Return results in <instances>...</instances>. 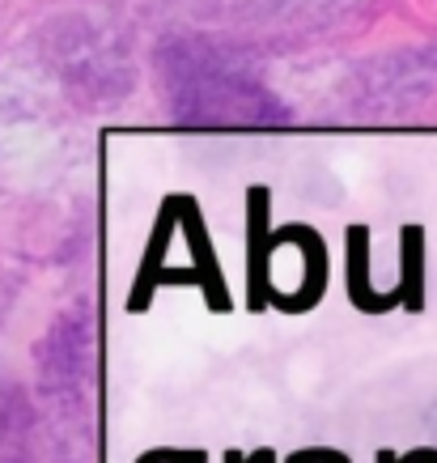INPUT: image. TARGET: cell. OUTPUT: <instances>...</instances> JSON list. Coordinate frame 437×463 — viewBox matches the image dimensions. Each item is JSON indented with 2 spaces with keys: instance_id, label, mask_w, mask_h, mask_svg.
Instances as JSON below:
<instances>
[{
  "instance_id": "obj_2",
  "label": "cell",
  "mask_w": 437,
  "mask_h": 463,
  "mask_svg": "<svg viewBox=\"0 0 437 463\" xmlns=\"http://www.w3.org/2000/svg\"><path fill=\"white\" fill-rule=\"evenodd\" d=\"M276 239L284 242H297V251L306 255V272H302V289L297 294H276V307L284 315H302V310H311L327 289V251H323V239L314 234L311 225H284L276 230Z\"/></svg>"
},
{
  "instance_id": "obj_4",
  "label": "cell",
  "mask_w": 437,
  "mask_h": 463,
  "mask_svg": "<svg viewBox=\"0 0 437 463\" xmlns=\"http://www.w3.org/2000/svg\"><path fill=\"white\" fill-rule=\"evenodd\" d=\"M276 234H268V192L251 187V307L259 310L268 302V242Z\"/></svg>"
},
{
  "instance_id": "obj_5",
  "label": "cell",
  "mask_w": 437,
  "mask_h": 463,
  "mask_svg": "<svg viewBox=\"0 0 437 463\" xmlns=\"http://www.w3.org/2000/svg\"><path fill=\"white\" fill-rule=\"evenodd\" d=\"M399 307L421 315L424 310V230L404 225V281H399Z\"/></svg>"
},
{
  "instance_id": "obj_9",
  "label": "cell",
  "mask_w": 437,
  "mask_h": 463,
  "mask_svg": "<svg viewBox=\"0 0 437 463\" xmlns=\"http://www.w3.org/2000/svg\"><path fill=\"white\" fill-rule=\"evenodd\" d=\"M399 463H437V447H416L408 455H399Z\"/></svg>"
},
{
  "instance_id": "obj_7",
  "label": "cell",
  "mask_w": 437,
  "mask_h": 463,
  "mask_svg": "<svg viewBox=\"0 0 437 463\" xmlns=\"http://www.w3.org/2000/svg\"><path fill=\"white\" fill-rule=\"evenodd\" d=\"M136 463H204V450H170V447H162V450H149V455L136 459Z\"/></svg>"
},
{
  "instance_id": "obj_3",
  "label": "cell",
  "mask_w": 437,
  "mask_h": 463,
  "mask_svg": "<svg viewBox=\"0 0 437 463\" xmlns=\"http://www.w3.org/2000/svg\"><path fill=\"white\" fill-rule=\"evenodd\" d=\"M344 239H349V298L366 315L391 310L399 302V294H374V285H369V230L366 225H353Z\"/></svg>"
},
{
  "instance_id": "obj_1",
  "label": "cell",
  "mask_w": 437,
  "mask_h": 463,
  "mask_svg": "<svg viewBox=\"0 0 437 463\" xmlns=\"http://www.w3.org/2000/svg\"><path fill=\"white\" fill-rule=\"evenodd\" d=\"M157 72L170 107L183 124L200 128H272L289 111L242 69L234 56L204 43H166L157 52Z\"/></svg>"
},
{
  "instance_id": "obj_10",
  "label": "cell",
  "mask_w": 437,
  "mask_h": 463,
  "mask_svg": "<svg viewBox=\"0 0 437 463\" xmlns=\"http://www.w3.org/2000/svg\"><path fill=\"white\" fill-rule=\"evenodd\" d=\"M5 434H9V400L0 395V442H5Z\"/></svg>"
},
{
  "instance_id": "obj_6",
  "label": "cell",
  "mask_w": 437,
  "mask_h": 463,
  "mask_svg": "<svg viewBox=\"0 0 437 463\" xmlns=\"http://www.w3.org/2000/svg\"><path fill=\"white\" fill-rule=\"evenodd\" d=\"M284 463H349L344 450H327V447H306V450H293Z\"/></svg>"
},
{
  "instance_id": "obj_11",
  "label": "cell",
  "mask_w": 437,
  "mask_h": 463,
  "mask_svg": "<svg viewBox=\"0 0 437 463\" xmlns=\"http://www.w3.org/2000/svg\"><path fill=\"white\" fill-rule=\"evenodd\" d=\"M374 463H399V455H395V450H378V459H374Z\"/></svg>"
},
{
  "instance_id": "obj_8",
  "label": "cell",
  "mask_w": 437,
  "mask_h": 463,
  "mask_svg": "<svg viewBox=\"0 0 437 463\" xmlns=\"http://www.w3.org/2000/svg\"><path fill=\"white\" fill-rule=\"evenodd\" d=\"M226 463H276L272 450H255V455H242V450H226Z\"/></svg>"
}]
</instances>
